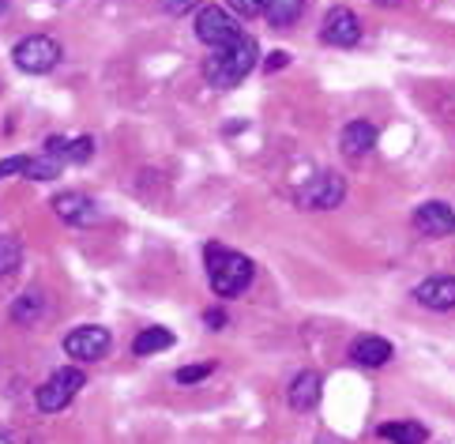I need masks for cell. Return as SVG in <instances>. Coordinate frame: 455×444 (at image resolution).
Listing matches in <instances>:
<instances>
[{"label":"cell","instance_id":"4316f807","mask_svg":"<svg viewBox=\"0 0 455 444\" xmlns=\"http://www.w3.org/2000/svg\"><path fill=\"white\" fill-rule=\"evenodd\" d=\"M204 324H207V327H222V324H226V317H222V312H219V309H211V312H207V317H204Z\"/></svg>","mask_w":455,"mask_h":444},{"label":"cell","instance_id":"7a4b0ae2","mask_svg":"<svg viewBox=\"0 0 455 444\" xmlns=\"http://www.w3.org/2000/svg\"><path fill=\"white\" fill-rule=\"evenodd\" d=\"M256 57H259V45H256L249 35L226 42V45L215 49V53H211V61H207V79H211V87H222V91L237 87L241 79H245V76L256 69Z\"/></svg>","mask_w":455,"mask_h":444},{"label":"cell","instance_id":"3957f363","mask_svg":"<svg viewBox=\"0 0 455 444\" xmlns=\"http://www.w3.org/2000/svg\"><path fill=\"white\" fill-rule=\"evenodd\" d=\"M12 61H15V69H23L30 76H45L60 64V45L50 35H30V38H23L20 45H15Z\"/></svg>","mask_w":455,"mask_h":444},{"label":"cell","instance_id":"ac0fdd59","mask_svg":"<svg viewBox=\"0 0 455 444\" xmlns=\"http://www.w3.org/2000/svg\"><path fill=\"white\" fill-rule=\"evenodd\" d=\"M60 166H64L60 158H53V155H42V158H30L23 174H27L30 181H53V177L60 174Z\"/></svg>","mask_w":455,"mask_h":444},{"label":"cell","instance_id":"4fadbf2b","mask_svg":"<svg viewBox=\"0 0 455 444\" xmlns=\"http://www.w3.org/2000/svg\"><path fill=\"white\" fill-rule=\"evenodd\" d=\"M339 147H343L347 158H365L372 147H377V125L369 121H350L343 128V136H339Z\"/></svg>","mask_w":455,"mask_h":444},{"label":"cell","instance_id":"ffe728a7","mask_svg":"<svg viewBox=\"0 0 455 444\" xmlns=\"http://www.w3.org/2000/svg\"><path fill=\"white\" fill-rule=\"evenodd\" d=\"M94 155V140L91 136H79V140H68V151H64V162H76V166H84V162Z\"/></svg>","mask_w":455,"mask_h":444},{"label":"cell","instance_id":"52a82bcc","mask_svg":"<svg viewBox=\"0 0 455 444\" xmlns=\"http://www.w3.org/2000/svg\"><path fill=\"white\" fill-rule=\"evenodd\" d=\"M347 196V181L339 174H320L316 181H308V185L301 189V207L308 211H331L343 204Z\"/></svg>","mask_w":455,"mask_h":444},{"label":"cell","instance_id":"7c38bea8","mask_svg":"<svg viewBox=\"0 0 455 444\" xmlns=\"http://www.w3.org/2000/svg\"><path fill=\"white\" fill-rule=\"evenodd\" d=\"M350 358H354V366L380 369V366H387V361H392V343L380 339V335H362V339H354Z\"/></svg>","mask_w":455,"mask_h":444},{"label":"cell","instance_id":"9c48e42d","mask_svg":"<svg viewBox=\"0 0 455 444\" xmlns=\"http://www.w3.org/2000/svg\"><path fill=\"white\" fill-rule=\"evenodd\" d=\"M53 211L68 226H94L102 219L99 204H94L91 196H84V192H60V196H53Z\"/></svg>","mask_w":455,"mask_h":444},{"label":"cell","instance_id":"484cf974","mask_svg":"<svg viewBox=\"0 0 455 444\" xmlns=\"http://www.w3.org/2000/svg\"><path fill=\"white\" fill-rule=\"evenodd\" d=\"M286 64H290V57H286V53H271V57H267V72L286 69Z\"/></svg>","mask_w":455,"mask_h":444},{"label":"cell","instance_id":"6da1fadb","mask_svg":"<svg viewBox=\"0 0 455 444\" xmlns=\"http://www.w3.org/2000/svg\"><path fill=\"white\" fill-rule=\"evenodd\" d=\"M207 279L219 298H241L252 283V260L226 245H207Z\"/></svg>","mask_w":455,"mask_h":444},{"label":"cell","instance_id":"7402d4cb","mask_svg":"<svg viewBox=\"0 0 455 444\" xmlns=\"http://www.w3.org/2000/svg\"><path fill=\"white\" fill-rule=\"evenodd\" d=\"M207 373H215V366H185V369H177V384H196V381H204Z\"/></svg>","mask_w":455,"mask_h":444},{"label":"cell","instance_id":"8fae6325","mask_svg":"<svg viewBox=\"0 0 455 444\" xmlns=\"http://www.w3.org/2000/svg\"><path fill=\"white\" fill-rule=\"evenodd\" d=\"M414 226L426 238H448V234H455V211L448 204H436V200L433 204H421L414 211Z\"/></svg>","mask_w":455,"mask_h":444},{"label":"cell","instance_id":"277c9868","mask_svg":"<svg viewBox=\"0 0 455 444\" xmlns=\"http://www.w3.org/2000/svg\"><path fill=\"white\" fill-rule=\"evenodd\" d=\"M87 384V376L84 373H79V369H57L53 376H50V381H45L42 388H38V410H45V415H57V410H64V407H68L76 396H79V388H84Z\"/></svg>","mask_w":455,"mask_h":444},{"label":"cell","instance_id":"5bb4252c","mask_svg":"<svg viewBox=\"0 0 455 444\" xmlns=\"http://www.w3.org/2000/svg\"><path fill=\"white\" fill-rule=\"evenodd\" d=\"M320 392H323L320 373H298L294 381H290V407L294 410H313L320 403Z\"/></svg>","mask_w":455,"mask_h":444},{"label":"cell","instance_id":"9a60e30c","mask_svg":"<svg viewBox=\"0 0 455 444\" xmlns=\"http://www.w3.org/2000/svg\"><path fill=\"white\" fill-rule=\"evenodd\" d=\"M305 12V0H264V15L271 27H294Z\"/></svg>","mask_w":455,"mask_h":444},{"label":"cell","instance_id":"d6986e66","mask_svg":"<svg viewBox=\"0 0 455 444\" xmlns=\"http://www.w3.org/2000/svg\"><path fill=\"white\" fill-rule=\"evenodd\" d=\"M20 260H23V249H20V241L8 238V234H0V279L12 275L15 268H20Z\"/></svg>","mask_w":455,"mask_h":444},{"label":"cell","instance_id":"83f0119b","mask_svg":"<svg viewBox=\"0 0 455 444\" xmlns=\"http://www.w3.org/2000/svg\"><path fill=\"white\" fill-rule=\"evenodd\" d=\"M8 12V0H0V15H4Z\"/></svg>","mask_w":455,"mask_h":444},{"label":"cell","instance_id":"ba28073f","mask_svg":"<svg viewBox=\"0 0 455 444\" xmlns=\"http://www.w3.org/2000/svg\"><path fill=\"white\" fill-rule=\"evenodd\" d=\"M320 38L328 45H339V49H350L362 42V20L350 12V8H331L328 20L320 27Z\"/></svg>","mask_w":455,"mask_h":444},{"label":"cell","instance_id":"5b68a950","mask_svg":"<svg viewBox=\"0 0 455 444\" xmlns=\"http://www.w3.org/2000/svg\"><path fill=\"white\" fill-rule=\"evenodd\" d=\"M196 38L207 42L211 49H222L226 42L241 38V23L234 20L230 12H222V8H204L196 15Z\"/></svg>","mask_w":455,"mask_h":444},{"label":"cell","instance_id":"e0dca14e","mask_svg":"<svg viewBox=\"0 0 455 444\" xmlns=\"http://www.w3.org/2000/svg\"><path fill=\"white\" fill-rule=\"evenodd\" d=\"M170 347H173V332H166V327H148V332H140L136 343H132V351L140 358L158 354V351H170Z\"/></svg>","mask_w":455,"mask_h":444},{"label":"cell","instance_id":"44dd1931","mask_svg":"<svg viewBox=\"0 0 455 444\" xmlns=\"http://www.w3.org/2000/svg\"><path fill=\"white\" fill-rule=\"evenodd\" d=\"M38 305H42L38 294H27L23 302H15V305H12L15 324H30V320H38Z\"/></svg>","mask_w":455,"mask_h":444},{"label":"cell","instance_id":"2e32d148","mask_svg":"<svg viewBox=\"0 0 455 444\" xmlns=\"http://www.w3.org/2000/svg\"><path fill=\"white\" fill-rule=\"evenodd\" d=\"M380 437L387 444H426V430L418 422H384Z\"/></svg>","mask_w":455,"mask_h":444},{"label":"cell","instance_id":"8992f818","mask_svg":"<svg viewBox=\"0 0 455 444\" xmlns=\"http://www.w3.org/2000/svg\"><path fill=\"white\" fill-rule=\"evenodd\" d=\"M64 351H68L76 361H99L109 354V332L99 324L72 327V332L64 335Z\"/></svg>","mask_w":455,"mask_h":444},{"label":"cell","instance_id":"603a6c76","mask_svg":"<svg viewBox=\"0 0 455 444\" xmlns=\"http://www.w3.org/2000/svg\"><path fill=\"white\" fill-rule=\"evenodd\" d=\"M27 155H15V158H4V162H0V181H4V177H12V174H23L27 170Z\"/></svg>","mask_w":455,"mask_h":444},{"label":"cell","instance_id":"cb8c5ba5","mask_svg":"<svg viewBox=\"0 0 455 444\" xmlns=\"http://www.w3.org/2000/svg\"><path fill=\"white\" fill-rule=\"evenodd\" d=\"M158 4H162V12H166V15H185V12L196 8L200 0H158Z\"/></svg>","mask_w":455,"mask_h":444},{"label":"cell","instance_id":"30bf717a","mask_svg":"<svg viewBox=\"0 0 455 444\" xmlns=\"http://www.w3.org/2000/svg\"><path fill=\"white\" fill-rule=\"evenodd\" d=\"M414 298L433 312H448V309H455V279L451 275H433V279H426V283L414 287Z\"/></svg>","mask_w":455,"mask_h":444},{"label":"cell","instance_id":"d4e9b609","mask_svg":"<svg viewBox=\"0 0 455 444\" xmlns=\"http://www.w3.org/2000/svg\"><path fill=\"white\" fill-rule=\"evenodd\" d=\"M230 8L241 15H259L264 12V0H230Z\"/></svg>","mask_w":455,"mask_h":444}]
</instances>
